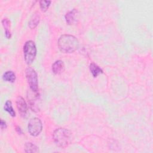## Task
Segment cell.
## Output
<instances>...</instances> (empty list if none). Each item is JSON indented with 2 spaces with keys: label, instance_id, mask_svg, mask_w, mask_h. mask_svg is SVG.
Returning a JSON list of instances; mask_svg holds the SVG:
<instances>
[{
  "label": "cell",
  "instance_id": "6da1fadb",
  "mask_svg": "<svg viewBox=\"0 0 153 153\" xmlns=\"http://www.w3.org/2000/svg\"><path fill=\"white\" fill-rule=\"evenodd\" d=\"M58 47L63 53H72L78 48L79 42L73 35H63L59 39Z\"/></svg>",
  "mask_w": 153,
  "mask_h": 153
},
{
  "label": "cell",
  "instance_id": "7a4b0ae2",
  "mask_svg": "<svg viewBox=\"0 0 153 153\" xmlns=\"http://www.w3.org/2000/svg\"><path fill=\"white\" fill-rule=\"evenodd\" d=\"M53 137L56 145L63 148L70 144L72 139V133L68 129L59 128L54 131Z\"/></svg>",
  "mask_w": 153,
  "mask_h": 153
},
{
  "label": "cell",
  "instance_id": "3957f363",
  "mask_svg": "<svg viewBox=\"0 0 153 153\" xmlns=\"http://www.w3.org/2000/svg\"><path fill=\"white\" fill-rule=\"evenodd\" d=\"M25 60L27 64H31L36 55V48L35 44L32 41H27L23 47Z\"/></svg>",
  "mask_w": 153,
  "mask_h": 153
},
{
  "label": "cell",
  "instance_id": "277c9868",
  "mask_svg": "<svg viewBox=\"0 0 153 153\" xmlns=\"http://www.w3.org/2000/svg\"><path fill=\"white\" fill-rule=\"evenodd\" d=\"M26 76L32 91L37 93L38 90V76L36 71L30 67L27 68L26 70Z\"/></svg>",
  "mask_w": 153,
  "mask_h": 153
},
{
  "label": "cell",
  "instance_id": "5b68a950",
  "mask_svg": "<svg viewBox=\"0 0 153 153\" xmlns=\"http://www.w3.org/2000/svg\"><path fill=\"white\" fill-rule=\"evenodd\" d=\"M28 131L32 136H36L41 132L42 124L41 121L38 118H33L28 123Z\"/></svg>",
  "mask_w": 153,
  "mask_h": 153
},
{
  "label": "cell",
  "instance_id": "8992f818",
  "mask_svg": "<svg viewBox=\"0 0 153 153\" xmlns=\"http://www.w3.org/2000/svg\"><path fill=\"white\" fill-rule=\"evenodd\" d=\"M16 105L19 112L21 114V115L23 117L25 116L27 112V107L26 102L22 96H18L16 100Z\"/></svg>",
  "mask_w": 153,
  "mask_h": 153
},
{
  "label": "cell",
  "instance_id": "52a82bcc",
  "mask_svg": "<svg viewBox=\"0 0 153 153\" xmlns=\"http://www.w3.org/2000/svg\"><path fill=\"white\" fill-rule=\"evenodd\" d=\"M78 13V11L76 9H73L66 14L65 20L68 25H71L76 22Z\"/></svg>",
  "mask_w": 153,
  "mask_h": 153
},
{
  "label": "cell",
  "instance_id": "ba28073f",
  "mask_svg": "<svg viewBox=\"0 0 153 153\" xmlns=\"http://www.w3.org/2000/svg\"><path fill=\"white\" fill-rule=\"evenodd\" d=\"M65 70V65L62 60L56 61L52 65V71L54 74L59 75Z\"/></svg>",
  "mask_w": 153,
  "mask_h": 153
},
{
  "label": "cell",
  "instance_id": "9c48e42d",
  "mask_svg": "<svg viewBox=\"0 0 153 153\" xmlns=\"http://www.w3.org/2000/svg\"><path fill=\"white\" fill-rule=\"evenodd\" d=\"M40 20L39 14L38 13H34L32 16L31 17L29 22V26L30 29H34L39 23Z\"/></svg>",
  "mask_w": 153,
  "mask_h": 153
},
{
  "label": "cell",
  "instance_id": "30bf717a",
  "mask_svg": "<svg viewBox=\"0 0 153 153\" xmlns=\"http://www.w3.org/2000/svg\"><path fill=\"white\" fill-rule=\"evenodd\" d=\"M2 25L4 27V29H5V36L7 39H10L11 36V32H10V21L5 18V19H4L2 21Z\"/></svg>",
  "mask_w": 153,
  "mask_h": 153
},
{
  "label": "cell",
  "instance_id": "8fae6325",
  "mask_svg": "<svg viewBox=\"0 0 153 153\" xmlns=\"http://www.w3.org/2000/svg\"><path fill=\"white\" fill-rule=\"evenodd\" d=\"M90 70L94 77H97L99 74L103 72L102 69H100L97 65L94 63H91L90 65Z\"/></svg>",
  "mask_w": 153,
  "mask_h": 153
},
{
  "label": "cell",
  "instance_id": "7c38bea8",
  "mask_svg": "<svg viewBox=\"0 0 153 153\" xmlns=\"http://www.w3.org/2000/svg\"><path fill=\"white\" fill-rule=\"evenodd\" d=\"M2 78L4 80H5L6 81L13 82L16 79V75L13 71H9L5 72L3 74Z\"/></svg>",
  "mask_w": 153,
  "mask_h": 153
},
{
  "label": "cell",
  "instance_id": "4fadbf2b",
  "mask_svg": "<svg viewBox=\"0 0 153 153\" xmlns=\"http://www.w3.org/2000/svg\"><path fill=\"white\" fill-rule=\"evenodd\" d=\"M4 108V110L5 111H7V112H8L9 114L11 117H15L16 116V112H15L13 108L12 103H11V102L10 100H7L5 102Z\"/></svg>",
  "mask_w": 153,
  "mask_h": 153
},
{
  "label": "cell",
  "instance_id": "5bb4252c",
  "mask_svg": "<svg viewBox=\"0 0 153 153\" xmlns=\"http://www.w3.org/2000/svg\"><path fill=\"white\" fill-rule=\"evenodd\" d=\"M25 151L26 152H38L39 151L38 148L30 142H28L25 144Z\"/></svg>",
  "mask_w": 153,
  "mask_h": 153
},
{
  "label": "cell",
  "instance_id": "9a60e30c",
  "mask_svg": "<svg viewBox=\"0 0 153 153\" xmlns=\"http://www.w3.org/2000/svg\"><path fill=\"white\" fill-rule=\"evenodd\" d=\"M50 4H51V1H43V0L40 1L39 5L41 10L42 11H46L48 10Z\"/></svg>",
  "mask_w": 153,
  "mask_h": 153
},
{
  "label": "cell",
  "instance_id": "2e32d148",
  "mask_svg": "<svg viewBox=\"0 0 153 153\" xmlns=\"http://www.w3.org/2000/svg\"><path fill=\"white\" fill-rule=\"evenodd\" d=\"M1 129H4V128H6V127H7V125H6V123L4 121H3L2 120H1Z\"/></svg>",
  "mask_w": 153,
  "mask_h": 153
},
{
  "label": "cell",
  "instance_id": "e0dca14e",
  "mask_svg": "<svg viewBox=\"0 0 153 153\" xmlns=\"http://www.w3.org/2000/svg\"><path fill=\"white\" fill-rule=\"evenodd\" d=\"M16 130L18 132V133H19V134H22V130H21V129H20V128L19 127H16Z\"/></svg>",
  "mask_w": 153,
  "mask_h": 153
}]
</instances>
